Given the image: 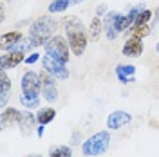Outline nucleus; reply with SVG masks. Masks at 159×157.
I'll list each match as a JSON object with an SVG mask.
<instances>
[{
  "label": "nucleus",
  "mask_w": 159,
  "mask_h": 157,
  "mask_svg": "<svg viewBox=\"0 0 159 157\" xmlns=\"http://www.w3.org/2000/svg\"><path fill=\"white\" fill-rule=\"evenodd\" d=\"M63 25H65V34H67V42H69L70 52H72L74 56H81V54L85 52L87 42H89V36H87V33H85V25H83L81 20L76 18V16L65 18Z\"/></svg>",
  "instance_id": "obj_1"
},
{
  "label": "nucleus",
  "mask_w": 159,
  "mask_h": 157,
  "mask_svg": "<svg viewBox=\"0 0 159 157\" xmlns=\"http://www.w3.org/2000/svg\"><path fill=\"white\" fill-rule=\"evenodd\" d=\"M54 29H56V20L52 18V16H49V15H45V16L36 18L29 25V34H27V38L31 40V43H33L34 47H42V45H45V43L54 36V34H52Z\"/></svg>",
  "instance_id": "obj_2"
},
{
  "label": "nucleus",
  "mask_w": 159,
  "mask_h": 157,
  "mask_svg": "<svg viewBox=\"0 0 159 157\" xmlns=\"http://www.w3.org/2000/svg\"><path fill=\"white\" fill-rule=\"evenodd\" d=\"M110 146V134L107 130L103 132H96L94 136H90L89 139H85L81 143V152L87 157H96L105 154Z\"/></svg>",
  "instance_id": "obj_3"
},
{
  "label": "nucleus",
  "mask_w": 159,
  "mask_h": 157,
  "mask_svg": "<svg viewBox=\"0 0 159 157\" xmlns=\"http://www.w3.org/2000/svg\"><path fill=\"white\" fill-rule=\"evenodd\" d=\"M43 49H45V54H49V56L60 60V61H63V63H67L70 60L69 42L63 38V36H60V34H54V36L43 45Z\"/></svg>",
  "instance_id": "obj_4"
},
{
  "label": "nucleus",
  "mask_w": 159,
  "mask_h": 157,
  "mask_svg": "<svg viewBox=\"0 0 159 157\" xmlns=\"http://www.w3.org/2000/svg\"><path fill=\"white\" fill-rule=\"evenodd\" d=\"M20 90L24 96H31V98H40L42 94V79L40 74L34 70H25L20 79Z\"/></svg>",
  "instance_id": "obj_5"
},
{
  "label": "nucleus",
  "mask_w": 159,
  "mask_h": 157,
  "mask_svg": "<svg viewBox=\"0 0 159 157\" xmlns=\"http://www.w3.org/2000/svg\"><path fill=\"white\" fill-rule=\"evenodd\" d=\"M42 67H43V70H47L51 76H54L56 79H67L69 78L67 63L52 58L49 54H43V56H42Z\"/></svg>",
  "instance_id": "obj_6"
},
{
  "label": "nucleus",
  "mask_w": 159,
  "mask_h": 157,
  "mask_svg": "<svg viewBox=\"0 0 159 157\" xmlns=\"http://www.w3.org/2000/svg\"><path fill=\"white\" fill-rule=\"evenodd\" d=\"M40 79H42V96L45 101L54 103L58 99V88H56V78L51 76L47 70L40 72Z\"/></svg>",
  "instance_id": "obj_7"
},
{
  "label": "nucleus",
  "mask_w": 159,
  "mask_h": 157,
  "mask_svg": "<svg viewBox=\"0 0 159 157\" xmlns=\"http://www.w3.org/2000/svg\"><path fill=\"white\" fill-rule=\"evenodd\" d=\"M121 18V13L118 11H109L105 15V20H103V27H105V34H107V40H116L119 36L118 31V22Z\"/></svg>",
  "instance_id": "obj_8"
},
{
  "label": "nucleus",
  "mask_w": 159,
  "mask_h": 157,
  "mask_svg": "<svg viewBox=\"0 0 159 157\" xmlns=\"http://www.w3.org/2000/svg\"><path fill=\"white\" fill-rule=\"evenodd\" d=\"M130 121H132V114L125 112V110H114L107 118V128L109 130H119V128L127 127Z\"/></svg>",
  "instance_id": "obj_9"
},
{
  "label": "nucleus",
  "mask_w": 159,
  "mask_h": 157,
  "mask_svg": "<svg viewBox=\"0 0 159 157\" xmlns=\"http://www.w3.org/2000/svg\"><path fill=\"white\" fill-rule=\"evenodd\" d=\"M22 61H25V52L22 51H11V52H4L0 56V70H7L18 67Z\"/></svg>",
  "instance_id": "obj_10"
},
{
  "label": "nucleus",
  "mask_w": 159,
  "mask_h": 157,
  "mask_svg": "<svg viewBox=\"0 0 159 157\" xmlns=\"http://www.w3.org/2000/svg\"><path fill=\"white\" fill-rule=\"evenodd\" d=\"M143 51H145V43H143V40L141 38H136V36H130L127 42H125V45H123V56H129V58H138L143 54Z\"/></svg>",
  "instance_id": "obj_11"
},
{
  "label": "nucleus",
  "mask_w": 159,
  "mask_h": 157,
  "mask_svg": "<svg viewBox=\"0 0 159 157\" xmlns=\"http://www.w3.org/2000/svg\"><path fill=\"white\" fill-rule=\"evenodd\" d=\"M38 121H36V114H33L29 108L25 110V112H22V116H20V121H18V127H20V132L24 134V136H29L31 132L34 130V125H36Z\"/></svg>",
  "instance_id": "obj_12"
},
{
  "label": "nucleus",
  "mask_w": 159,
  "mask_h": 157,
  "mask_svg": "<svg viewBox=\"0 0 159 157\" xmlns=\"http://www.w3.org/2000/svg\"><path fill=\"white\" fill-rule=\"evenodd\" d=\"M134 74H136V65H125V63H121V65L116 67V76H118L119 83H123V85L134 81Z\"/></svg>",
  "instance_id": "obj_13"
},
{
  "label": "nucleus",
  "mask_w": 159,
  "mask_h": 157,
  "mask_svg": "<svg viewBox=\"0 0 159 157\" xmlns=\"http://www.w3.org/2000/svg\"><path fill=\"white\" fill-rule=\"evenodd\" d=\"M24 38V34L20 33V31H9V33H4L2 36H0V47L4 52H7V51L16 43L20 40Z\"/></svg>",
  "instance_id": "obj_14"
},
{
  "label": "nucleus",
  "mask_w": 159,
  "mask_h": 157,
  "mask_svg": "<svg viewBox=\"0 0 159 157\" xmlns=\"http://www.w3.org/2000/svg\"><path fill=\"white\" fill-rule=\"evenodd\" d=\"M20 116H22V112H20L18 108H13V107L4 108V110H2V116H0L2 128H6L7 125H13V123H16V125H18Z\"/></svg>",
  "instance_id": "obj_15"
},
{
  "label": "nucleus",
  "mask_w": 159,
  "mask_h": 157,
  "mask_svg": "<svg viewBox=\"0 0 159 157\" xmlns=\"http://www.w3.org/2000/svg\"><path fill=\"white\" fill-rule=\"evenodd\" d=\"M0 81H2V85H0V107L6 108L7 96H9V90H11V79L6 74V70H0Z\"/></svg>",
  "instance_id": "obj_16"
},
{
  "label": "nucleus",
  "mask_w": 159,
  "mask_h": 157,
  "mask_svg": "<svg viewBox=\"0 0 159 157\" xmlns=\"http://www.w3.org/2000/svg\"><path fill=\"white\" fill-rule=\"evenodd\" d=\"M54 118H56V110L52 107H42L36 112V121H38V125H43V127L52 123Z\"/></svg>",
  "instance_id": "obj_17"
},
{
  "label": "nucleus",
  "mask_w": 159,
  "mask_h": 157,
  "mask_svg": "<svg viewBox=\"0 0 159 157\" xmlns=\"http://www.w3.org/2000/svg\"><path fill=\"white\" fill-rule=\"evenodd\" d=\"M101 31H105L103 22L99 20V16H94V18L90 20V25H89V38L92 42H98L99 36H101Z\"/></svg>",
  "instance_id": "obj_18"
},
{
  "label": "nucleus",
  "mask_w": 159,
  "mask_h": 157,
  "mask_svg": "<svg viewBox=\"0 0 159 157\" xmlns=\"http://www.w3.org/2000/svg\"><path fill=\"white\" fill-rule=\"evenodd\" d=\"M69 6H70L69 0H52L47 9H49L51 15H56V13H65L69 9Z\"/></svg>",
  "instance_id": "obj_19"
},
{
  "label": "nucleus",
  "mask_w": 159,
  "mask_h": 157,
  "mask_svg": "<svg viewBox=\"0 0 159 157\" xmlns=\"http://www.w3.org/2000/svg\"><path fill=\"white\" fill-rule=\"evenodd\" d=\"M150 25L147 24V25H132L130 27V36H136V38H145V36H148L150 34Z\"/></svg>",
  "instance_id": "obj_20"
},
{
  "label": "nucleus",
  "mask_w": 159,
  "mask_h": 157,
  "mask_svg": "<svg viewBox=\"0 0 159 157\" xmlns=\"http://www.w3.org/2000/svg\"><path fill=\"white\" fill-rule=\"evenodd\" d=\"M49 157H72V148H69V146H52L49 150Z\"/></svg>",
  "instance_id": "obj_21"
},
{
  "label": "nucleus",
  "mask_w": 159,
  "mask_h": 157,
  "mask_svg": "<svg viewBox=\"0 0 159 157\" xmlns=\"http://www.w3.org/2000/svg\"><path fill=\"white\" fill-rule=\"evenodd\" d=\"M20 103L24 105L25 108H38L40 107V98H31V96H24L20 94Z\"/></svg>",
  "instance_id": "obj_22"
},
{
  "label": "nucleus",
  "mask_w": 159,
  "mask_h": 157,
  "mask_svg": "<svg viewBox=\"0 0 159 157\" xmlns=\"http://www.w3.org/2000/svg\"><path fill=\"white\" fill-rule=\"evenodd\" d=\"M152 16H154V15H152V11L150 9H143L138 15V18H136V22H134V25H147Z\"/></svg>",
  "instance_id": "obj_23"
},
{
  "label": "nucleus",
  "mask_w": 159,
  "mask_h": 157,
  "mask_svg": "<svg viewBox=\"0 0 159 157\" xmlns=\"http://www.w3.org/2000/svg\"><path fill=\"white\" fill-rule=\"evenodd\" d=\"M40 58H42V56H40L38 52H31V54H27V58H25V63H27V65H33V63H36Z\"/></svg>",
  "instance_id": "obj_24"
},
{
  "label": "nucleus",
  "mask_w": 159,
  "mask_h": 157,
  "mask_svg": "<svg viewBox=\"0 0 159 157\" xmlns=\"http://www.w3.org/2000/svg\"><path fill=\"white\" fill-rule=\"evenodd\" d=\"M107 13H109V7H107L105 4H101V6L96 7V16H99V18H101V16H105Z\"/></svg>",
  "instance_id": "obj_25"
},
{
  "label": "nucleus",
  "mask_w": 159,
  "mask_h": 157,
  "mask_svg": "<svg viewBox=\"0 0 159 157\" xmlns=\"http://www.w3.org/2000/svg\"><path fill=\"white\" fill-rule=\"evenodd\" d=\"M154 22H156V24H159V7L156 9V13H154Z\"/></svg>",
  "instance_id": "obj_26"
},
{
  "label": "nucleus",
  "mask_w": 159,
  "mask_h": 157,
  "mask_svg": "<svg viewBox=\"0 0 159 157\" xmlns=\"http://www.w3.org/2000/svg\"><path fill=\"white\" fill-rule=\"evenodd\" d=\"M36 136H38V137H42V136H43V125H40V127H38V132H36Z\"/></svg>",
  "instance_id": "obj_27"
},
{
  "label": "nucleus",
  "mask_w": 159,
  "mask_h": 157,
  "mask_svg": "<svg viewBox=\"0 0 159 157\" xmlns=\"http://www.w3.org/2000/svg\"><path fill=\"white\" fill-rule=\"evenodd\" d=\"M70 6H78V4H81V2H85V0H69Z\"/></svg>",
  "instance_id": "obj_28"
},
{
  "label": "nucleus",
  "mask_w": 159,
  "mask_h": 157,
  "mask_svg": "<svg viewBox=\"0 0 159 157\" xmlns=\"http://www.w3.org/2000/svg\"><path fill=\"white\" fill-rule=\"evenodd\" d=\"M156 51H157V54H159V42H157V45H156Z\"/></svg>",
  "instance_id": "obj_29"
},
{
  "label": "nucleus",
  "mask_w": 159,
  "mask_h": 157,
  "mask_svg": "<svg viewBox=\"0 0 159 157\" xmlns=\"http://www.w3.org/2000/svg\"><path fill=\"white\" fill-rule=\"evenodd\" d=\"M33 157H38V155H33Z\"/></svg>",
  "instance_id": "obj_30"
}]
</instances>
